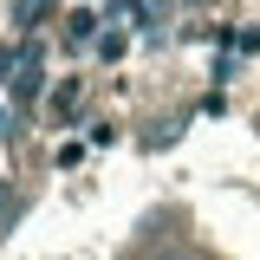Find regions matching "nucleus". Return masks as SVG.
Returning a JSON list of instances; mask_svg holds the SVG:
<instances>
[{"label": "nucleus", "instance_id": "nucleus-1", "mask_svg": "<svg viewBox=\"0 0 260 260\" xmlns=\"http://www.w3.org/2000/svg\"><path fill=\"white\" fill-rule=\"evenodd\" d=\"M98 32V13L91 7H72V20H65V39H91Z\"/></svg>", "mask_w": 260, "mask_h": 260}]
</instances>
